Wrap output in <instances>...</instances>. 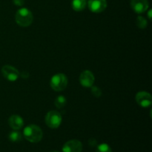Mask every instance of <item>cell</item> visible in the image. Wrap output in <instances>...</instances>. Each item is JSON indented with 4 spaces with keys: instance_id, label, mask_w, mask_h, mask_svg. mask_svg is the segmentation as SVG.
<instances>
[{
    "instance_id": "obj_1",
    "label": "cell",
    "mask_w": 152,
    "mask_h": 152,
    "mask_svg": "<svg viewBox=\"0 0 152 152\" xmlns=\"http://www.w3.org/2000/svg\"><path fill=\"white\" fill-rule=\"evenodd\" d=\"M23 135L25 139L33 143L40 142L43 137V132L41 128L37 125H29L25 128Z\"/></svg>"
},
{
    "instance_id": "obj_2",
    "label": "cell",
    "mask_w": 152,
    "mask_h": 152,
    "mask_svg": "<svg viewBox=\"0 0 152 152\" xmlns=\"http://www.w3.org/2000/svg\"><path fill=\"white\" fill-rule=\"evenodd\" d=\"M16 22L21 27L26 28L32 24L34 16L31 10L25 7H22L17 10L15 15Z\"/></svg>"
},
{
    "instance_id": "obj_3",
    "label": "cell",
    "mask_w": 152,
    "mask_h": 152,
    "mask_svg": "<svg viewBox=\"0 0 152 152\" xmlns=\"http://www.w3.org/2000/svg\"><path fill=\"white\" fill-rule=\"evenodd\" d=\"M50 85L51 88L55 91H62L68 86V78L64 74H56L50 79Z\"/></svg>"
},
{
    "instance_id": "obj_4",
    "label": "cell",
    "mask_w": 152,
    "mask_h": 152,
    "mask_svg": "<svg viewBox=\"0 0 152 152\" xmlns=\"http://www.w3.org/2000/svg\"><path fill=\"white\" fill-rule=\"evenodd\" d=\"M62 116L56 111H48L45 117L46 125L52 129H58L62 123Z\"/></svg>"
},
{
    "instance_id": "obj_5",
    "label": "cell",
    "mask_w": 152,
    "mask_h": 152,
    "mask_svg": "<svg viewBox=\"0 0 152 152\" xmlns=\"http://www.w3.org/2000/svg\"><path fill=\"white\" fill-rule=\"evenodd\" d=\"M1 74L3 77L10 82H14L18 80L19 72L16 68L9 65H5L1 68Z\"/></svg>"
},
{
    "instance_id": "obj_6",
    "label": "cell",
    "mask_w": 152,
    "mask_h": 152,
    "mask_svg": "<svg viewBox=\"0 0 152 152\" xmlns=\"http://www.w3.org/2000/svg\"><path fill=\"white\" fill-rule=\"evenodd\" d=\"M137 102L140 106L142 108H148L152 104V96L148 92L140 91L135 96Z\"/></svg>"
},
{
    "instance_id": "obj_7",
    "label": "cell",
    "mask_w": 152,
    "mask_h": 152,
    "mask_svg": "<svg viewBox=\"0 0 152 152\" xmlns=\"http://www.w3.org/2000/svg\"><path fill=\"white\" fill-rule=\"evenodd\" d=\"M88 6L89 10L93 13H102L106 9V0H88Z\"/></svg>"
},
{
    "instance_id": "obj_8",
    "label": "cell",
    "mask_w": 152,
    "mask_h": 152,
    "mask_svg": "<svg viewBox=\"0 0 152 152\" xmlns=\"http://www.w3.org/2000/svg\"><path fill=\"white\" fill-rule=\"evenodd\" d=\"M94 75L91 71L86 70L80 74V83L83 87L91 88L94 85Z\"/></svg>"
},
{
    "instance_id": "obj_9",
    "label": "cell",
    "mask_w": 152,
    "mask_h": 152,
    "mask_svg": "<svg viewBox=\"0 0 152 152\" xmlns=\"http://www.w3.org/2000/svg\"><path fill=\"white\" fill-rule=\"evenodd\" d=\"M83 143L77 140H71L64 144L62 147L63 152H82Z\"/></svg>"
},
{
    "instance_id": "obj_10",
    "label": "cell",
    "mask_w": 152,
    "mask_h": 152,
    "mask_svg": "<svg viewBox=\"0 0 152 152\" xmlns=\"http://www.w3.org/2000/svg\"><path fill=\"white\" fill-rule=\"evenodd\" d=\"M131 7L137 13H142L147 11L149 7L148 0H131Z\"/></svg>"
},
{
    "instance_id": "obj_11",
    "label": "cell",
    "mask_w": 152,
    "mask_h": 152,
    "mask_svg": "<svg viewBox=\"0 0 152 152\" xmlns=\"http://www.w3.org/2000/svg\"><path fill=\"white\" fill-rule=\"evenodd\" d=\"M8 124L13 130H19L23 127L24 120L20 116L14 114L8 119Z\"/></svg>"
},
{
    "instance_id": "obj_12",
    "label": "cell",
    "mask_w": 152,
    "mask_h": 152,
    "mask_svg": "<svg viewBox=\"0 0 152 152\" xmlns=\"http://www.w3.org/2000/svg\"><path fill=\"white\" fill-rule=\"evenodd\" d=\"M72 8L75 11H82L84 10L87 4L86 0H73L72 1Z\"/></svg>"
},
{
    "instance_id": "obj_13",
    "label": "cell",
    "mask_w": 152,
    "mask_h": 152,
    "mask_svg": "<svg viewBox=\"0 0 152 152\" xmlns=\"http://www.w3.org/2000/svg\"><path fill=\"white\" fill-rule=\"evenodd\" d=\"M8 138L11 142H18L22 140V134L19 132H17V130H15L9 134Z\"/></svg>"
},
{
    "instance_id": "obj_14",
    "label": "cell",
    "mask_w": 152,
    "mask_h": 152,
    "mask_svg": "<svg viewBox=\"0 0 152 152\" xmlns=\"http://www.w3.org/2000/svg\"><path fill=\"white\" fill-rule=\"evenodd\" d=\"M54 103H55V105H56V108L61 109V108H62L63 107H65V105H66V103H67L66 98H65L64 96H57V97L56 98V99H55Z\"/></svg>"
},
{
    "instance_id": "obj_15",
    "label": "cell",
    "mask_w": 152,
    "mask_h": 152,
    "mask_svg": "<svg viewBox=\"0 0 152 152\" xmlns=\"http://www.w3.org/2000/svg\"><path fill=\"white\" fill-rule=\"evenodd\" d=\"M136 24L139 28H140V29H145L147 27V25H148V22H147L146 19L144 18L143 16H139L137 18Z\"/></svg>"
},
{
    "instance_id": "obj_16",
    "label": "cell",
    "mask_w": 152,
    "mask_h": 152,
    "mask_svg": "<svg viewBox=\"0 0 152 152\" xmlns=\"http://www.w3.org/2000/svg\"><path fill=\"white\" fill-rule=\"evenodd\" d=\"M96 152H112V150L107 143H101L96 148Z\"/></svg>"
},
{
    "instance_id": "obj_17",
    "label": "cell",
    "mask_w": 152,
    "mask_h": 152,
    "mask_svg": "<svg viewBox=\"0 0 152 152\" xmlns=\"http://www.w3.org/2000/svg\"><path fill=\"white\" fill-rule=\"evenodd\" d=\"M91 94L95 96V97L98 98L102 96V91L99 88H98L97 86H92L91 87Z\"/></svg>"
},
{
    "instance_id": "obj_18",
    "label": "cell",
    "mask_w": 152,
    "mask_h": 152,
    "mask_svg": "<svg viewBox=\"0 0 152 152\" xmlns=\"http://www.w3.org/2000/svg\"><path fill=\"white\" fill-rule=\"evenodd\" d=\"M13 2L17 6H22L25 4V0H13Z\"/></svg>"
},
{
    "instance_id": "obj_19",
    "label": "cell",
    "mask_w": 152,
    "mask_h": 152,
    "mask_svg": "<svg viewBox=\"0 0 152 152\" xmlns=\"http://www.w3.org/2000/svg\"><path fill=\"white\" fill-rule=\"evenodd\" d=\"M96 144V140L94 139V138H91V139L89 140V145H91V146H95Z\"/></svg>"
},
{
    "instance_id": "obj_20",
    "label": "cell",
    "mask_w": 152,
    "mask_h": 152,
    "mask_svg": "<svg viewBox=\"0 0 152 152\" xmlns=\"http://www.w3.org/2000/svg\"><path fill=\"white\" fill-rule=\"evenodd\" d=\"M148 18L151 19V10H149V11H148Z\"/></svg>"
},
{
    "instance_id": "obj_21",
    "label": "cell",
    "mask_w": 152,
    "mask_h": 152,
    "mask_svg": "<svg viewBox=\"0 0 152 152\" xmlns=\"http://www.w3.org/2000/svg\"><path fill=\"white\" fill-rule=\"evenodd\" d=\"M50 152H59V151H50Z\"/></svg>"
}]
</instances>
